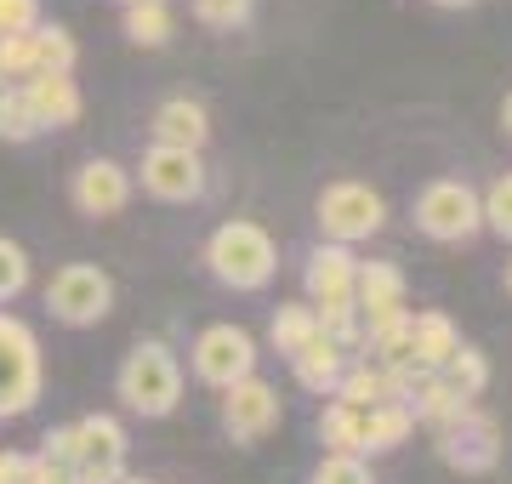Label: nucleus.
<instances>
[{
  "label": "nucleus",
  "mask_w": 512,
  "mask_h": 484,
  "mask_svg": "<svg viewBox=\"0 0 512 484\" xmlns=\"http://www.w3.org/2000/svg\"><path fill=\"white\" fill-rule=\"evenodd\" d=\"M114 393H120V405L131 416L160 422V416H171L183 405V365H177V354L165 342H137L120 359V371H114Z\"/></svg>",
  "instance_id": "obj_1"
},
{
  "label": "nucleus",
  "mask_w": 512,
  "mask_h": 484,
  "mask_svg": "<svg viewBox=\"0 0 512 484\" xmlns=\"http://www.w3.org/2000/svg\"><path fill=\"white\" fill-rule=\"evenodd\" d=\"M205 268L211 280L228 285V291H262V285L279 274V251L268 240V228L251 223V217H234L222 223L211 240H205Z\"/></svg>",
  "instance_id": "obj_2"
},
{
  "label": "nucleus",
  "mask_w": 512,
  "mask_h": 484,
  "mask_svg": "<svg viewBox=\"0 0 512 484\" xmlns=\"http://www.w3.org/2000/svg\"><path fill=\"white\" fill-rule=\"evenodd\" d=\"M313 223H319V240L325 245H359L370 234H382L387 223V200L359 177H342V183H325L319 200H313Z\"/></svg>",
  "instance_id": "obj_3"
},
{
  "label": "nucleus",
  "mask_w": 512,
  "mask_h": 484,
  "mask_svg": "<svg viewBox=\"0 0 512 484\" xmlns=\"http://www.w3.org/2000/svg\"><path fill=\"white\" fill-rule=\"evenodd\" d=\"M40 382H46V365H40V336L23 325L18 314L0 308V422L12 416H29L40 399Z\"/></svg>",
  "instance_id": "obj_4"
},
{
  "label": "nucleus",
  "mask_w": 512,
  "mask_h": 484,
  "mask_svg": "<svg viewBox=\"0 0 512 484\" xmlns=\"http://www.w3.org/2000/svg\"><path fill=\"white\" fill-rule=\"evenodd\" d=\"M416 228L439 245H467L484 228V205H478V188L461 183V177H439L416 194Z\"/></svg>",
  "instance_id": "obj_5"
},
{
  "label": "nucleus",
  "mask_w": 512,
  "mask_h": 484,
  "mask_svg": "<svg viewBox=\"0 0 512 484\" xmlns=\"http://www.w3.org/2000/svg\"><path fill=\"white\" fill-rule=\"evenodd\" d=\"M46 308H52L57 325H97L109 319L114 308V280L97 268V262H63L52 280H46Z\"/></svg>",
  "instance_id": "obj_6"
},
{
  "label": "nucleus",
  "mask_w": 512,
  "mask_h": 484,
  "mask_svg": "<svg viewBox=\"0 0 512 484\" xmlns=\"http://www.w3.org/2000/svg\"><path fill=\"white\" fill-rule=\"evenodd\" d=\"M188 359H194V376H200L205 388H234V382H245V376H256V336L245 331V325H205L200 336H194V348H188Z\"/></svg>",
  "instance_id": "obj_7"
},
{
  "label": "nucleus",
  "mask_w": 512,
  "mask_h": 484,
  "mask_svg": "<svg viewBox=\"0 0 512 484\" xmlns=\"http://www.w3.org/2000/svg\"><path fill=\"white\" fill-rule=\"evenodd\" d=\"M439 462L456 473H490L501 462V422L490 410L467 405L450 428H439Z\"/></svg>",
  "instance_id": "obj_8"
},
{
  "label": "nucleus",
  "mask_w": 512,
  "mask_h": 484,
  "mask_svg": "<svg viewBox=\"0 0 512 484\" xmlns=\"http://www.w3.org/2000/svg\"><path fill=\"white\" fill-rule=\"evenodd\" d=\"M222 433L234 445H262L268 433L279 428V388L262 382V376H245L234 388H222Z\"/></svg>",
  "instance_id": "obj_9"
},
{
  "label": "nucleus",
  "mask_w": 512,
  "mask_h": 484,
  "mask_svg": "<svg viewBox=\"0 0 512 484\" xmlns=\"http://www.w3.org/2000/svg\"><path fill=\"white\" fill-rule=\"evenodd\" d=\"M126 428H120V416L109 410H92V416H80V462H74V484H120L126 479Z\"/></svg>",
  "instance_id": "obj_10"
},
{
  "label": "nucleus",
  "mask_w": 512,
  "mask_h": 484,
  "mask_svg": "<svg viewBox=\"0 0 512 484\" xmlns=\"http://www.w3.org/2000/svg\"><path fill=\"white\" fill-rule=\"evenodd\" d=\"M137 183H143V194H154V200L165 205H194L205 194V160L188 149H154L143 154V166H137Z\"/></svg>",
  "instance_id": "obj_11"
},
{
  "label": "nucleus",
  "mask_w": 512,
  "mask_h": 484,
  "mask_svg": "<svg viewBox=\"0 0 512 484\" xmlns=\"http://www.w3.org/2000/svg\"><path fill=\"white\" fill-rule=\"evenodd\" d=\"M131 171L120 166V160H109V154H97V160H86V166L74 171L69 183V200L80 217H120L131 205Z\"/></svg>",
  "instance_id": "obj_12"
},
{
  "label": "nucleus",
  "mask_w": 512,
  "mask_h": 484,
  "mask_svg": "<svg viewBox=\"0 0 512 484\" xmlns=\"http://www.w3.org/2000/svg\"><path fill=\"white\" fill-rule=\"evenodd\" d=\"M404 268L399 262H365L359 257V274H353V308H359V319L370 325H382V319L404 314Z\"/></svg>",
  "instance_id": "obj_13"
},
{
  "label": "nucleus",
  "mask_w": 512,
  "mask_h": 484,
  "mask_svg": "<svg viewBox=\"0 0 512 484\" xmlns=\"http://www.w3.org/2000/svg\"><path fill=\"white\" fill-rule=\"evenodd\" d=\"M353 274H359V257L348 245H313L308 262H302V285H308V308H325V302H353Z\"/></svg>",
  "instance_id": "obj_14"
},
{
  "label": "nucleus",
  "mask_w": 512,
  "mask_h": 484,
  "mask_svg": "<svg viewBox=\"0 0 512 484\" xmlns=\"http://www.w3.org/2000/svg\"><path fill=\"white\" fill-rule=\"evenodd\" d=\"M154 143L160 149L200 154L211 143V109H205L200 97H165L160 109H154Z\"/></svg>",
  "instance_id": "obj_15"
},
{
  "label": "nucleus",
  "mask_w": 512,
  "mask_h": 484,
  "mask_svg": "<svg viewBox=\"0 0 512 484\" xmlns=\"http://www.w3.org/2000/svg\"><path fill=\"white\" fill-rule=\"evenodd\" d=\"M461 348V331L456 319L444 314V308H427V314H410V365L427 376L444 371V359Z\"/></svg>",
  "instance_id": "obj_16"
},
{
  "label": "nucleus",
  "mask_w": 512,
  "mask_h": 484,
  "mask_svg": "<svg viewBox=\"0 0 512 484\" xmlns=\"http://www.w3.org/2000/svg\"><path fill=\"white\" fill-rule=\"evenodd\" d=\"M23 97H29V109H35L40 131H57V126H74L80 120V86L74 75H29L23 80Z\"/></svg>",
  "instance_id": "obj_17"
},
{
  "label": "nucleus",
  "mask_w": 512,
  "mask_h": 484,
  "mask_svg": "<svg viewBox=\"0 0 512 484\" xmlns=\"http://www.w3.org/2000/svg\"><path fill=\"white\" fill-rule=\"evenodd\" d=\"M342 371H348V354H342L336 342H325V336H313L308 348H296V354H291V376L308 393H319V399H330V393H336Z\"/></svg>",
  "instance_id": "obj_18"
},
{
  "label": "nucleus",
  "mask_w": 512,
  "mask_h": 484,
  "mask_svg": "<svg viewBox=\"0 0 512 484\" xmlns=\"http://www.w3.org/2000/svg\"><path fill=\"white\" fill-rule=\"evenodd\" d=\"M410 433H416V416H410V405H370V410H359V445H365V456L399 450Z\"/></svg>",
  "instance_id": "obj_19"
},
{
  "label": "nucleus",
  "mask_w": 512,
  "mask_h": 484,
  "mask_svg": "<svg viewBox=\"0 0 512 484\" xmlns=\"http://www.w3.org/2000/svg\"><path fill=\"white\" fill-rule=\"evenodd\" d=\"M467 405H473V399H461L444 376H421L416 399H410V416H416V422H427V428H450Z\"/></svg>",
  "instance_id": "obj_20"
},
{
  "label": "nucleus",
  "mask_w": 512,
  "mask_h": 484,
  "mask_svg": "<svg viewBox=\"0 0 512 484\" xmlns=\"http://www.w3.org/2000/svg\"><path fill=\"white\" fill-rule=\"evenodd\" d=\"M336 405L348 410H370V405H387V382H382V365H370V359H348V371L330 393Z\"/></svg>",
  "instance_id": "obj_21"
},
{
  "label": "nucleus",
  "mask_w": 512,
  "mask_h": 484,
  "mask_svg": "<svg viewBox=\"0 0 512 484\" xmlns=\"http://www.w3.org/2000/svg\"><path fill=\"white\" fill-rule=\"evenodd\" d=\"M126 40L131 46H143V52H160L165 40H171V29H177V18H171V6L165 0H148V6H126Z\"/></svg>",
  "instance_id": "obj_22"
},
{
  "label": "nucleus",
  "mask_w": 512,
  "mask_h": 484,
  "mask_svg": "<svg viewBox=\"0 0 512 484\" xmlns=\"http://www.w3.org/2000/svg\"><path fill=\"white\" fill-rule=\"evenodd\" d=\"M80 63V46L63 23H40L35 29V75H74Z\"/></svg>",
  "instance_id": "obj_23"
},
{
  "label": "nucleus",
  "mask_w": 512,
  "mask_h": 484,
  "mask_svg": "<svg viewBox=\"0 0 512 484\" xmlns=\"http://www.w3.org/2000/svg\"><path fill=\"white\" fill-rule=\"evenodd\" d=\"M313 336H319V325H313V308H308V302H279L274 325H268V342H274V354L291 359L296 348H308Z\"/></svg>",
  "instance_id": "obj_24"
},
{
  "label": "nucleus",
  "mask_w": 512,
  "mask_h": 484,
  "mask_svg": "<svg viewBox=\"0 0 512 484\" xmlns=\"http://www.w3.org/2000/svg\"><path fill=\"white\" fill-rule=\"evenodd\" d=\"M319 445H325V456H365V445H359V410L330 399L319 410Z\"/></svg>",
  "instance_id": "obj_25"
},
{
  "label": "nucleus",
  "mask_w": 512,
  "mask_h": 484,
  "mask_svg": "<svg viewBox=\"0 0 512 484\" xmlns=\"http://www.w3.org/2000/svg\"><path fill=\"white\" fill-rule=\"evenodd\" d=\"M313 325H319V336L336 342L342 354H348V348H365V319H359L353 302H325V308H313Z\"/></svg>",
  "instance_id": "obj_26"
},
{
  "label": "nucleus",
  "mask_w": 512,
  "mask_h": 484,
  "mask_svg": "<svg viewBox=\"0 0 512 484\" xmlns=\"http://www.w3.org/2000/svg\"><path fill=\"white\" fill-rule=\"evenodd\" d=\"M439 376H444V382H450V388L461 393V399H478V393L490 388V359L478 354L473 342H461L456 354L444 359V371H439Z\"/></svg>",
  "instance_id": "obj_27"
},
{
  "label": "nucleus",
  "mask_w": 512,
  "mask_h": 484,
  "mask_svg": "<svg viewBox=\"0 0 512 484\" xmlns=\"http://www.w3.org/2000/svg\"><path fill=\"white\" fill-rule=\"evenodd\" d=\"M40 137V120L29 109L23 86H0V143H35Z\"/></svg>",
  "instance_id": "obj_28"
},
{
  "label": "nucleus",
  "mask_w": 512,
  "mask_h": 484,
  "mask_svg": "<svg viewBox=\"0 0 512 484\" xmlns=\"http://www.w3.org/2000/svg\"><path fill=\"white\" fill-rule=\"evenodd\" d=\"M478 205H484V228H495V234L512 245V171H501V177L478 194Z\"/></svg>",
  "instance_id": "obj_29"
},
{
  "label": "nucleus",
  "mask_w": 512,
  "mask_h": 484,
  "mask_svg": "<svg viewBox=\"0 0 512 484\" xmlns=\"http://www.w3.org/2000/svg\"><path fill=\"white\" fill-rule=\"evenodd\" d=\"M23 285H29V251H23L18 240H6V234H0V308H6V302H18Z\"/></svg>",
  "instance_id": "obj_30"
},
{
  "label": "nucleus",
  "mask_w": 512,
  "mask_h": 484,
  "mask_svg": "<svg viewBox=\"0 0 512 484\" xmlns=\"http://www.w3.org/2000/svg\"><path fill=\"white\" fill-rule=\"evenodd\" d=\"M256 12V0H194V23L205 29H245Z\"/></svg>",
  "instance_id": "obj_31"
},
{
  "label": "nucleus",
  "mask_w": 512,
  "mask_h": 484,
  "mask_svg": "<svg viewBox=\"0 0 512 484\" xmlns=\"http://www.w3.org/2000/svg\"><path fill=\"white\" fill-rule=\"evenodd\" d=\"M308 484H370V467L365 456H319Z\"/></svg>",
  "instance_id": "obj_32"
},
{
  "label": "nucleus",
  "mask_w": 512,
  "mask_h": 484,
  "mask_svg": "<svg viewBox=\"0 0 512 484\" xmlns=\"http://www.w3.org/2000/svg\"><path fill=\"white\" fill-rule=\"evenodd\" d=\"M40 456L74 473V462H80V422H63V428L46 433V439H40Z\"/></svg>",
  "instance_id": "obj_33"
},
{
  "label": "nucleus",
  "mask_w": 512,
  "mask_h": 484,
  "mask_svg": "<svg viewBox=\"0 0 512 484\" xmlns=\"http://www.w3.org/2000/svg\"><path fill=\"white\" fill-rule=\"evenodd\" d=\"M35 29H40V0H0V40L35 35Z\"/></svg>",
  "instance_id": "obj_34"
},
{
  "label": "nucleus",
  "mask_w": 512,
  "mask_h": 484,
  "mask_svg": "<svg viewBox=\"0 0 512 484\" xmlns=\"http://www.w3.org/2000/svg\"><path fill=\"white\" fill-rule=\"evenodd\" d=\"M29 484H74V473L46 462V456H29Z\"/></svg>",
  "instance_id": "obj_35"
},
{
  "label": "nucleus",
  "mask_w": 512,
  "mask_h": 484,
  "mask_svg": "<svg viewBox=\"0 0 512 484\" xmlns=\"http://www.w3.org/2000/svg\"><path fill=\"white\" fill-rule=\"evenodd\" d=\"M0 484H29V456L23 450H0Z\"/></svg>",
  "instance_id": "obj_36"
},
{
  "label": "nucleus",
  "mask_w": 512,
  "mask_h": 484,
  "mask_svg": "<svg viewBox=\"0 0 512 484\" xmlns=\"http://www.w3.org/2000/svg\"><path fill=\"white\" fill-rule=\"evenodd\" d=\"M501 131H507V137H512V92L501 97Z\"/></svg>",
  "instance_id": "obj_37"
},
{
  "label": "nucleus",
  "mask_w": 512,
  "mask_h": 484,
  "mask_svg": "<svg viewBox=\"0 0 512 484\" xmlns=\"http://www.w3.org/2000/svg\"><path fill=\"white\" fill-rule=\"evenodd\" d=\"M120 484H154V479H143V473H126V479H120Z\"/></svg>",
  "instance_id": "obj_38"
},
{
  "label": "nucleus",
  "mask_w": 512,
  "mask_h": 484,
  "mask_svg": "<svg viewBox=\"0 0 512 484\" xmlns=\"http://www.w3.org/2000/svg\"><path fill=\"white\" fill-rule=\"evenodd\" d=\"M433 6H473V0H433Z\"/></svg>",
  "instance_id": "obj_39"
},
{
  "label": "nucleus",
  "mask_w": 512,
  "mask_h": 484,
  "mask_svg": "<svg viewBox=\"0 0 512 484\" xmlns=\"http://www.w3.org/2000/svg\"><path fill=\"white\" fill-rule=\"evenodd\" d=\"M507 297H512V257H507Z\"/></svg>",
  "instance_id": "obj_40"
},
{
  "label": "nucleus",
  "mask_w": 512,
  "mask_h": 484,
  "mask_svg": "<svg viewBox=\"0 0 512 484\" xmlns=\"http://www.w3.org/2000/svg\"><path fill=\"white\" fill-rule=\"evenodd\" d=\"M120 6H148V0H120Z\"/></svg>",
  "instance_id": "obj_41"
}]
</instances>
